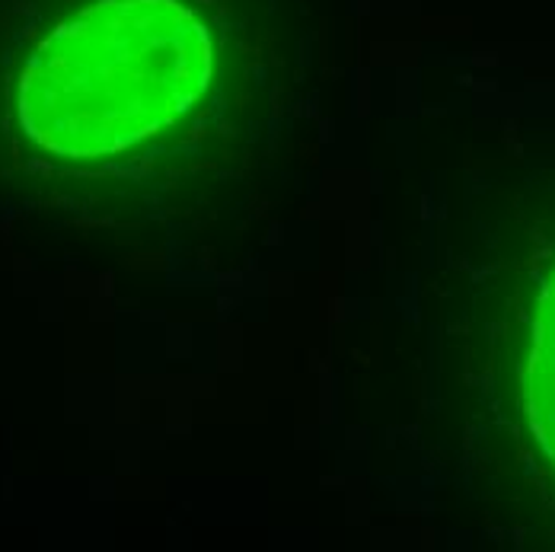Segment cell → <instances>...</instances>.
Masks as SVG:
<instances>
[{
	"label": "cell",
	"instance_id": "cell-1",
	"mask_svg": "<svg viewBox=\"0 0 555 552\" xmlns=\"http://www.w3.org/2000/svg\"><path fill=\"white\" fill-rule=\"evenodd\" d=\"M218 74V39L189 0H93L64 16L16 77V121L57 161L125 157L179 128Z\"/></svg>",
	"mask_w": 555,
	"mask_h": 552
},
{
	"label": "cell",
	"instance_id": "cell-2",
	"mask_svg": "<svg viewBox=\"0 0 555 552\" xmlns=\"http://www.w3.org/2000/svg\"><path fill=\"white\" fill-rule=\"evenodd\" d=\"M520 409L540 457L555 470V266L533 297L527 351L520 361Z\"/></svg>",
	"mask_w": 555,
	"mask_h": 552
}]
</instances>
